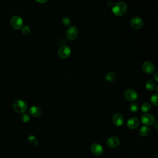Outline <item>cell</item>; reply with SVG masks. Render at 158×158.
Returning <instances> with one entry per match:
<instances>
[{"label":"cell","instance_id":"cell-1","mask_svg":"<svg viewBox=\"0 0 158 158\" xmlns=\"http://www.w3.org/2000/svg\"><path fill=\"white\" fill-rule=\"evenodd\" d=\"M127 11V5L124 2H119L112 8V11L116 16L121 17L124 16Z\"/></svg>","mask_w":158,"mask_h":158},{"label":"cell","instance_id":"cell-2","mask_svg":"<svg viewBox=\"0 0 158 158\" xmlns=\"http://www.w3.org/2000/svg\"><path fill=\"white\" fill-rule=\"evenodd\" d=\"M13 108L18 113L23 114L27 109V104L23 100H17L13 103Z\"/></svg>","mask_w":158,"mask_h":158},{"label":"cell","instance_id":"cell-3","mask_svg":"<svg viewBox=\"0 0 158 158\" xmlns=\"http://www.w3.org/2000/svg\"><path fill=\"white\" fill-rule=\"evenodd\" d=\"M58 54L60 58L63 59H67L70 57L71 54V49L67 45H63L59 48Z\"/></svg>","mask_w":158,"mask_h":158},{"label":"cell","instance_id":"cell-4","mask_svg":"<svg viewBox=\"0 0 158 158\" xmlns=\"http://www.w3.org/2000/svg\"><path fill=\"white\" fill-rule=\"evenodd\" d=\"M141 121L145 126H151L156 123L155 117L148 113L143 114L141 116Z\"/></svg>","mask_w":158,"mask_h":158},{"label":"cell","instance_id":"cell-5","mask_svg":"<svg viewBox=\"0 0 158 158\" xmlns=\"http://www.w3.org/2000/svg\"><path fill=\"white\" fill-rule=\"evenodd\" d=\"M124 97L127 101L133 102L137 100L138 93L134 89L128 88L124 92Z\"/></svg>","mask_w":158,"mask_h":158},{"label":"cell","instance_id":"cell-6","mask_svg":"<svg viewBox=\"0 0 158 158\" xmlns=\"http://www.w3.org/2000/svg\"><path fill=\"white\" fill-rule=\"evenodd\" d=\"M130 25L135 30L141 29L144 25L143 20L139 16H134L130 20Z\"/></svg>","mask_w":158,"mask_h":158},{"label":"cell","instance_id":"cell-7","mask_svg":"<svg viewBox=\"0 0 158 158\" xmlns=\"http://www.w3.org/2000/svg\"><path fill=\"white\" fill-rule=\"evenodd\" d=\"M66 37L69 40L74 41L78 37V29L75 26H72L67 29L66 31Z\"/></svg>","mask_w":158,"mask_h":158},{"label":"cell","instance_id":"cell-8","mask_svg":"<svg viewBox=\"0 0 158 158\" xmlns=\"http://www.w3.org/2000/svg\"><path fill=\"white\" fill-rule=\"evenodd\" d=\"M11 25L14 29H20L23 27V20L19 16H14L11 19Z\"/></svg>","mask_w":158,"mask_h":158},{"label":"cell","instance_id":"cell-9","mask_svg":"<svg viewBox=\"0 0 158 158\" xmlns=\"http://www.w3.org/2000/svg\"><path fill=\"white\" fill-rule=\"evenodd\" d=\"M142 70L146 74H152L155 71V66L152 62L146 61L142 64Z\"/></svg>","mask_w":158,"mask_h":158},{"label":"cell","instance_id":"cell-10","mask_svg":"<svg viewBox=\"0 0 158 158\" xmlns=\"http://www.w3.org/2000/svg\"><path fill=\"white\" fill-rule=\"evenodd\" d=\"M106 145L108 147L111 148H116L120 145V139L116 136L111 137L107 139L106 142Z\"/></svg>","mask_w":158,"mask_h":158},{"label":"cell","instance_id":"cell-11","mask_svg":"<svg viewBox=\"0 0 158 158\" xmlns=\"http://www.w3.org/2000/svg\"><path fill=\"white\" fill-rule=\"evenodd\" d=\"M127 124L128 128L132 130L136 129L140 125V121L136 117H132L127 121Z\"/></svg>","mask_w":158,"mask_h":158},{"label":"cell","instance_id":"cell-12","mask_svg":"<svg viewBox=\"0 0 158 158\" xmlns=\"http://www.w3.org/2000/svg\"><path fill=\"white\" fill-rule=\"evenodd\" d=\"M112 122L116 126L120 127L121 126L124 122V118L122 114L121 113H116L113 116H112Z\"/></svg>","mask_w":158,"mask_h":158},{"label":"cell","instance_id":"cell-13","mask_svg":"<svg viewBox=\"0 0 158 158\" xmlns=\"http://www.w3.org/2000/svg\"><path fill=\"white\" fill-rule=\"evenodd\" d=\"M91 151L93 154L99 156H101L103 153V148L100 144L93 143L91 146Z\"/></svg>","mask_w":158,"mask_h":158},{"label":"cell","instance_id":"cell-14","mask_svg":"<svg viewBox=\"0 0 158 158\" xmlns=\"http://www.w3.org/2000/svg\"><path fill=\"white\" fill-rule=\"evenodd\" d=\"M29 114L33 117H38L41 114V109L40 107L33 106L29 109Z\"/></svg>","mask_w":158,"mask_h":158},{"label":"cell","instance_id":"cell-15","mask_svg":"<svg viewBox=\"0 0 158 158\" xmlns=\"http://www.w3.org/2000/svg\"><path fill=\"white\" fill-rule=\"evenodd\" d=\"M151 133V130L148 126H143L139 130V135L142 137H148Z\"/></svg>","mask_w":158,"mask_h":158},{"label":"cell","instance_id":"cell-16","mask_svg":"<svg viewBox=\"0 0 158 158\" xmlns=\"http://www.w3.org/2000/svg\"><path fill=\"white\" fill-rule=\"evenodd\" d=\"M116 77H117V75L114 72H108L105 75L106 80H107V82H110L114 81L116 79Z\"/></svg>","mask_w":158,"mask_h":158},{"label":"cell","instance_id":"cell-17","mask_svg":"<svg viewBox=\"0 0 158 158\" xmlns=\"http://www.w3.org/2000/svg\"><path fill=\"white\" fill-rule=\"evenodd\" d=\"M145 87L148 90H149V91H153V90L155 89L156 85L153 80H149L146 82Z\"/></svg>","mask_w":158,"mask_h":158},{"label":"cell","instance_id":"cell-18","mask_svg":"<svg viewBox=\"0 0 158 158\" xmlns=\"http://www.w3.org/2000/svg\"><path fill=\"white\" fill-rule=\"evenodd\" d=\"M28 141L29 143L33 146H37L38 143V139L36 137L33 136V135H30L28 137Z\"/></svg>","mask_w":158,"mask_h":158},{"label":"cell","instance_id":"cell-19","mask_svg":"<svg viewBox=\"0 0 158 158\" xmlns=\"http://www.w3.org/2000/svg\"><path fill=\"white\" fill-rule=\"evenodd\" d=\"M141 109L143 112H149L151 109V105L150 103H149L148 102H145V103H143V104L142 105Z\"/></svg>","mask_w":158,"mask_h":158},{"label":"cell","instance_id":"cell-20","mask_svg":"<svg viewBox=\"0 0 158 158\" xmlns=\"http://www.w3.org/2000/svg\"><path fill=\"white\" fill-rule=\"evenodd\" d=\"M151 102L154 106H158V95L157 93H154L151 96Z\"/></svg>","mask_w":158,"mask_h":158},{"label":"cell","instance_id":"cell-21","mask_svg":"<svg viewBox=\"0 0 158 158\" xmlns=\"http://www.w3.org/2000/svg\"><path fill=\"white\" fill-rule=\"evenodd\" d=\"M62 23L64 26H69L71 24V20L68 17H64L62 19Z\"/></svg>","mask_w":158,"mask_h":158},{"label":"cell","instance_id":"cell-22","mask_svg":"<svg viewBox=\"0 0 158 158\" xmlns=\"http://www.w3.org/2000/svg\"><path fill=\"white\" fill-rule=\"evenodd\" d=\"M22 32L24 35H29L31 32V29L28 26H25L22 27Z\"/></svg>","mask_w":158,"mask_h":158},{"label":"cell","instance_id":"cell-23","mask_svg":"<svg viewBox=\"0 0 158 158\" xmlns=\"http://www.w3.org/2000/svg\"><path fill=\"white\" fill-rule=\"evenodd\" d=\"M139 109V105L135 103H133L130 104V110L131 112H137Z\"/></svg>","mask_w":158,"mask_h":158},{"label":"cell","instance_id":"cell-24","mask_svg":"<svg viewBox=\"0 0 158 158\" xmlns=\"http://www.w3.org/2000/svg\"><path fill=\"white\" fill-rule=\"evenodd\" d=\"M21 121L23 122H28L30 121V117L26 113H23L21 115Z\"/></svg>","mask_w":158,"mask_h":158},{"label":"cell","instance_id":"cell-25","mask_svg":"<svg viewBox=\"0 0 158 158\" xmlns=\"http://www.w3.org/2000/svg\"><path fill=\"white\" fill-rule=\"evenodd\" d=\"M153 78L156 82H158V73L156 72L153 76Z\"/></svg>","mask_w":158,"mask_h":158},{"label":"cell","instance_id":"cell-26","mask_svg":"<svg viewBox=\"0 0 158 158\" xmlns=\"http://www.w3.org/2000/svg\"><path fill=\"white\" fill-rule=\"evenodd\" d=\"M37 2H38V3H45L46 2H47V0H43V1H38V0H37Z\"/></svg>","mask_w":158,"mask_h":158},{"label":"cell","instance_id":"cell-27","mask_svg":"<svg viewBox=\"0 0 158 158\" xmlns=\"http://www.w3.org/2000/svg\"><path fill=\"white\" fill-rule=\"evenodd\" d=\"M155 128H156V130H157V122H156L155 123Z\"/></svg>","mask_w":158,"mask_h":158}]
</instances>
